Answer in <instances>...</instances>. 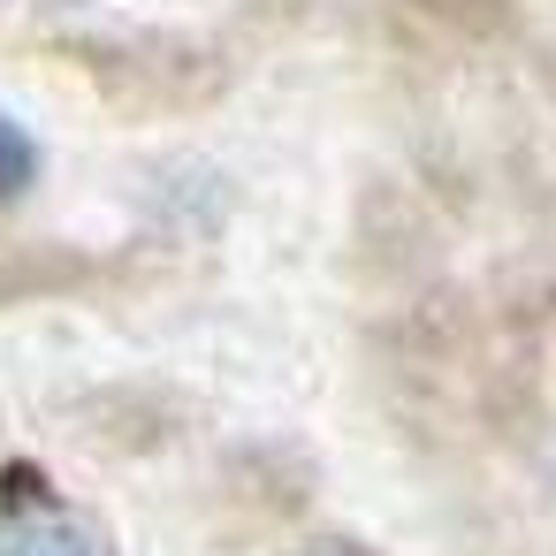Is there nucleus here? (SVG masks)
<instances>
[{
  "label": "nucleus",
  "instance_id": "nucleus-1",
  "mask_svg": "<svg viewBox=\"0 0 556 556\" xmlns=\"http://www.w3.org/2000/svg\"><path fill=\"white\" fill-rule=\"evenodd\" d=\"M0 556H115V541L70 503H31L0 510Z\"/></svg>",
  "mask_w": 556,
  "mask_h": 556
},
{
  "label": "nucleus",
  "instance_id": "nucleus-2",
  "mask_svg": "<svg viewBox=\"0 0 556 556\" xmlns=\"http://www.w3.org/2000/svg\"><path fill=\"white\" fill-rule=\"evenodd\" d=\"M31 168H39V153H31V138H24L16 123H0V199H16V191L31 184Z\"/></svg>",
  "mask_w": 556,
  "mask_h": 556
},
{
  "label": "nucleus",
  "instance_id": "nucleus-3",
  "mask_svg": "<svg viewBox=\"0 0 556 556\" xmlns=\"http://www.w3.org/2000/svg\"><path fill=\"white\" fill-rule=\"evenodd\" d=\"M298 556H366V548H358V541H343V533H320V541H305Z\"/></svg>",
  "mask_w": 556,
  "mask_h": 556
}]
</instances>
